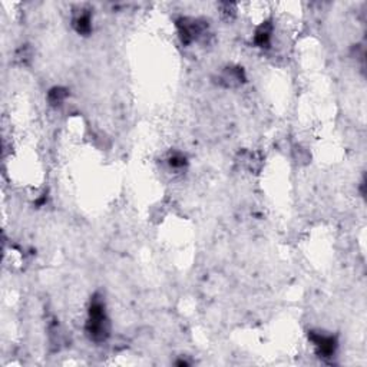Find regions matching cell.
<instances>
[{"mask_svg": "<svg viewBox=\"0 0 367 367\" xmlns=\"http://www.w3.org/2000/svg\"><path fill=\"white\" fill-rule=\"evenodd\" d=\"M86 333L96 343L105 341L109 336V322L105 314V307L98 298H95L89 307V320L86 323Z\"/></svg>", "mask_w": 367, "mask_h": 367, "instance_id": "1", "label": "cell"}, {"mask_svg": "<svg viewBox=\"0 0 367 367\" xmlns=\"http://www.w3.org/2000/svg\"><path fill=\"white\" fill-rule=\"evenodd\" d=\"M310 340L317 349V353L320 357H332L334 351L337 349V340L333 336H326V334H319V333H310L308 334Z\"/></svg>", "mask_w": 367, "mask_h": 367, "instance_id": "2", "label": "cell"}, {"mask_svg": "<svg viewBox=\"0 0 367 367\" xmlns=\"http://www.w3.org/2000/svg\"><path fill=\"white\" fill-rule=\"evenodd\" d=\"M178 29L182 42L184 43H191L195 37H198V35L202 33L204 26H201L199 22L194 20V19H179Z\"/></svg>", "mask_w": 367, "mask_h": 367, "instance_id": "3", "label": "cell"}, {"mask_svg": "<svg viewBox=\"0 0 367 367\" xmlns=\"http://www.w3.org/2000/svg\"><path fill=\"white\" fill-rule=\"evenodd\" d=\"M245 79L244 76V71L241 68H228L223 75V81H225L227 86H233V85H240Z\"/></svg>", "mask_w": 367, "mask_h": 367, "instance_id": "4", "label": "cell"}, {"mask_svg": "<svg viewBox=\"0 0 367 367\" xmlns=\"http://www.w3.org/2000/svg\"><path fill=\"white\" fill-rule=\"evenodd\" d=\"M270 39H271V25L270 23H264L263 26L255 32V43L260 46V47H264V46L270 45Z\"/></svg>", "mask_w": 367, "mask_h": 367, "instance_id": "5", "label": "cell"}, {"mask_svg": "<svg viewBox=\"0 0 367 367\" xmlns=\"http://www.w3.org/2000/svg\"><path fill=\"white\" fill-rule=\"evenodd\" d=\"M75 29L78 33H82V35H88L90 32V18L89 15H81L79 18L75 19Z\"/></svg>", "mask_w": 367, "mask_h": 367, "instance_id": "6", "label": "cell"}, {"mask_svg": "<svg viewBox=\"0 0 367 367\" xmlns=\"http://www.w3.org/2000/svg\"><path fill=\"white\" fill-rule=\"evenodd\" d=\"M66 96H68V90L63 89V88H54V89H50V92H49V100L52 103H55V105L63 102Z\"/></svg>", "mask_w": 367, "mask_h": 367, "instance_id": "7", "label": "cell"}, {"mask_svg": "<svg viewBox=\"0 0 367 367\" xmlns=\"http://www.w3.org/2000/svg\"><path fill=\"white\" fill-rule=\"evenodd\" d=\"M170 165L174 168H181L185 165V158L182 155H174V156H171Z\"/></svg>", "mask_w": 367, "mask_h": 367, "instance_id": "8", "label": "cell"}]
</instances>
